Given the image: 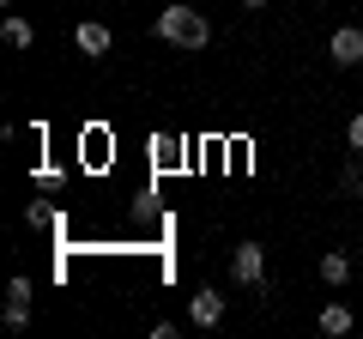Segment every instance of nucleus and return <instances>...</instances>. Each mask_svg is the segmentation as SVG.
Segmentation results:
<instances>
[{
  "label": "nucleus",
  "mask_w": 363,
  "mask_h": 339,
  "mask_svg": "<svg viewBox=\"0 0 363 339\" xmlns=\"http://www.w3.org/2000/svg\"><path fill=\"white\" fill-rule=\"evenodd\" d=\"M157 37L176 43V49H206V43H212V25L194 13V6H164V13H157Z\"/></svg>",
  "instance_id": "nucleus-1"
},
{
  "label": "nucleus",
  "mask_w": 363,
  "mask_h": 339,
  "mask_svg": "<svg viewBox=\"0 0 363 339\" xmlns=\"http://www.w3.org/2000/svg\"><path fill=\"white\" fill-rule=\"evenodd\" d=\"M73 49L91 55V61H104L109 49H116V37H109V25H97V18H85V25L73 30Z\"/></svg>",
  "instance_id": "nucleus-2"
},
{
  "label": "nucleus",
  "mask_w": 363,
  "mask_h": 339,
  "mask_svg": "<svg viewBox=\"0 0 363 339\" xmlns=\"http://www.w3.org/2000/svg\"><path fill=\"white\" fill-rule=\"evenodd\" d=\"M327 55H333L339 67H357V61H363V30H357V25L333 30V43H327Z\"/></svg>",
  "instance_id": "nucleus-3"
},
{
  "label": "nucleus",
  "mask_w": 363,
  "mask_h": 339,
  "mask_svg": "<svg viewBox=\"0 0 363 339\" xmlns=\"http://www.w3.org/2000/svg\"><path fill=\"white\" fill-rule=\"evenodd\" d=\"M260 273H267L260 243H236V285H260Z\"/></svg>",
  "instance_id": "nucleus-4"
},
{
  "label": "nucleus",
  "mask_w": 363,
  "mask_h": 339,
  "mask_svg": "<svg viewBox=\"0 0 363 339\" xmlns=\"http://www.w3.org/2000/svg\"><path fill=\"white\" fill-rule=\"evenodd\" d=\"M188 315H194V327H218L224 321V297L218 291H200V297L188 303Z\"/></svg>",
  "instance_id": "nucleus-5"
},
{
  "label": "nucleus",
  "mask_w": 363,
  "mask_h": 339,
  "mask_svg": "<svg viewBox=\"0 0 363 339\" xmlns=\"http://www.w3.org/2000/svg\"><path fill=\"white\" fill-rule=\"evenodd\" d=\"M351 321H357V315H351L345 303H327V309L315 315V327H321V333H333V339H339V333H351Z\"/></svg>",
  "instance_id": "nucleus-6"
},
{
  "label": "nucleus",
  "mask_w": 363,
  "mask_h": 339,
  "mask_svg": "<svg viewBox=\"0 0 363 339\" xmlns=\"http://www.w3.org/2000/svg\"><path fill=\"white\" fill-rule=\"evenodd\" d=\"M345 279H351V261L339 255V248H327V255H321V285H327V291H339Z\"/></svg>",
  "instance_id": "nucleus-7"
},
{
  "label": "nucleus",
  "mask_w": 363,
  "mask_h": 339,
  "mask_svg": "<svg viewBox=\"0 0 363 339\" xmlns=\"http://www.w3.org/2000/svg\"><path fill=\"white\" fill-rule=\"evenodd\" d=\"M0 37H6V49H30V43H37V30H30L25 18H6V25H0Z\"/></svg>",
  "instance_id": "nucleus-8"
},
{
  "label": "nucleus",
  "mask_w": 363,
  "mask_h": 339,
  "mask_svg": "<svg viewBox=\"0 0 363 339\" xmlns=\"http://www.w3.org/2000/svg\"><path fill=\"white\" fill-rule=\"evenodd\" d=\"M6 303H18V309H30V279H25V273H18L13 285H6Z\"/></svg>",
  "instance_id": "nucleus-9"
},
{
  "label": "nucleus",
  "mask_w": 363,
  "mask_h": 339,
  "mask_svg": "<svg viewBox=\"0 0 363 339\" xmlns=\"http://www.w3.org/2000/svg\"><path fill=\"white\" fill-rule=\"evenodd\" d=\"M339 188H345V194H363V157L345 170V176H339Z\"/></svg>",
  "instance_id": "nucleus-10"
},
{
  "label": "nucleus",
  "mask_w": 363,
  "mask_h": 339,
  "mask_svg": "<svg viewBox=\"0 0 363 339\" xmlns=\"http://www.w3.org/2000/svg\"><path fill=\"white\" fill-rule=\"evenodd\" d=\"M6 327H13V333H25V327H30V309H18V303H6Z\"/></svg>",
  "instance_id": "nucleus-11"
},
{
  "label": "nucleus",
  "mask_w": 363,
  "mask_h": 339,
  "mask_svg": "<svg viewBox=\"0 0 363 339\" xmlns=\"http://www.w3.org/2000/svg\"><path fill=\"white\" fill-rule=\"evenodd\" d=\"M345 145L363 157V116H351V128H345Z\"/></svg>",
  "instance_id": "nucleus-12"
},
{
  "label": "nucleus",
  "mask_w": 363,
  "mask_h": 339,
  "mask_svg": "<svg viewBox=\"0 0 363 339\" xmlns=\"http://www.w3.org/2000/svg\"><path fill=\"white\" fill-rule=\"evenodd\" d=\"M242 6H267V0H242Z\"/></svg>",
  "instance_id": "nucleus-13"
}]
</instances>
